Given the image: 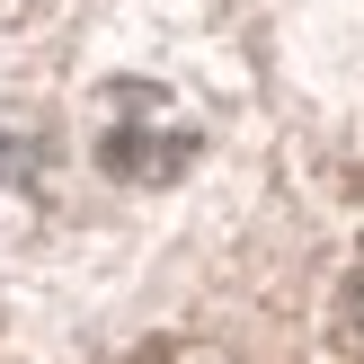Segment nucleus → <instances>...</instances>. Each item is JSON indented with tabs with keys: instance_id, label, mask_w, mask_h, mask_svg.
Returning a JSON list of instances; mask_svg holds the SVG:
<instances>
[{
	"instance_id": "nucleus-1",
	"label": "nucleus",
	"mask_w": 364,
	"mask_h": 364,
	"mask_svg": "<svg viewBox=\"0 0 364 364\" xmlns=\"http://www.w3.org/2000/svg\"><path fill=\"white\" fill-rule=\"evenodd\" d=\"M196 160V116L151 80H107L98 89V169L124 187H169Z\"/></svg>"
},
{
	"instance_id": "nucleus-2",
	"label": "nucleus",
	"mask_w": 364,
	"mask_h": 364,
	"mask_svg": "<svg viewBox=\"0 0 364 364\" xmlns=\"http://www.w3.org/2000/svg\"><path fill=\"white\" fill-rule=\"evenodd\" d=\"M53 160V134L45 116H18V107H0V187H36Z\"/></svg>"
},
{
	"instance_id": "nucleus-3",
	"label": "nucleus",
	"mask_w": 364,
	"mask_h": 364,
	"mask_svg": "<svg viewBox=\"0 0 364 364\" xmlns=\"http://www.w3.org/2000/svg\"><path fill=\"white\" fill-rule=\"evenodd\" d=\"M338 338L364 355V258H355V276H347V294H338Z\"/></svg>"
}]
</instances>
